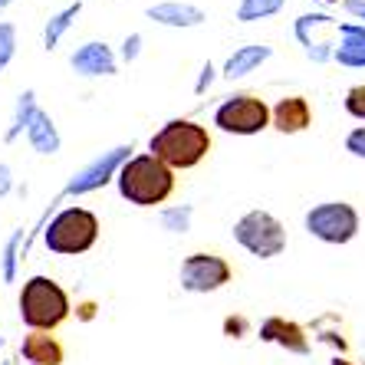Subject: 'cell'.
<instances>
[{
	"instance_id": "1",
	"label": "cell",
	"mask_w": 365,
	"mask_h": 365,
	"mask_svg": "<svg viewBox=\"0 0 365 365\" xmlns=\"http://www.w3.org/2000/svg\"><path fill=\"white\" fill-rule=\"evenodd\" d=\"M148 155L165 162L171 171H187L211 155V132L195 119H171L148 138Z\"/></svg>"
},
{
	"instance_id": "2",
	"label": "cell",
	"mask_w": 365,
	"mask_h": 365,
	"mask_svg": "<svg viewBox=\"0 0 365 365\" xmlns=\"http://www.w3.org/2000/svg\"><path fill=\"white\" fill-rule=\"evenodd\" d=\"M115 187L135 207H158L175 195V171L155 155H132L115 175Z\"/></svg>"
},
{
	"instance_id": "3",
	"label": "cell",
	"mask_w": 365,
	"mask_h": 365,
	"mask_svg": "<svg viewBox=\"0 0 365 365\" xmlns=\"http://www.w3.org/2000/svg\"><path fill=\"white\" fill-rule=\"evenodd\" d=\"M17 309H20V319H24V326L30 332L60 329V326L69 319V313H73L66 289H63L56 280H50V277H30V280L24 283V289H20Z\"/></svg>"
},
{
	"instance_id": "4",
	"label": "cell",
	"mask_w": 365,
	"mask_h": 365,
	"mask_svg": "<svg viewBox=\"0 0 365 365\" xmlns=\"http://www.w3.org/2000/svg\"><path fill=\"white\" fill-rule=\"evenodd\" d=\"M96 240H99V217L93 211H86V207H63L43 234L46 250L60 257L89 254Z\"/></svg>"
},
{
	"instance_id": "5",
	"label": "cell",
	"mask_w": 365,
	"mask_h": 365,
	"mask_svg": "<svg viewBox=\"0 0 365 365\" xmlns=\"http://www.w3.org/2000/svg\"><path fill=\"white\" fill-rule=\"evenodd\" d=\"M303 227L309 237L329 247H346L359 237L362 217L349 201H319L313 204L303 217Z\"/></svg>"
},
{
	"instance_id": "6",
	"label": "cell",
	"mask_w": 365,
	"mask_h": 365,
	"mask_svg": "<svg viewBox=\"0 0 365 365\" xmlns=\"http://www.w3.org/2000/svg\"><path fill=\"white\" fill-rule=\"evenodd\" d=\"M230 234L257 260H273V257H280L287 250V227H283V221L270 211H260V207L240 214Z\"/></svg>"
},
{
	"instance_id": "7",
	"label": "cell",
	"mask_w": 365,
	"mask_h": 365,
	"mask_svg": "<svg viewBox=\"0 0 365 365\" xmlns=\"http://www.w3.org/2000/svg\"><path fill=\"white\" fill-rule=\"evenodd\" d=\"M214 128H221L224 135H260L270 128V106L257 93H234L214 109Z\"/></svg>"
},
{
	"instance_id": "8",
	"label": "cell",
	"mask_w": 365,
	"mask_h": 365,
	"mask_svg": "<svg viewBox=\"0 0 365 365\" xmlns=\"http://www.w3.org/2000/svg\"><path fill=\"white\" fill-rule=\"evenodd\" d=\"M178 280L185 293L204 297V293H217V289L227 287L234 280V267H230L227 257L211 254V250H197V254H187L181 260Z\"/></svg>"
},
{
	"instance_id": "9",
	"label": "cell",
	"mask_w": 365,
	"mask_h": 365,
	"mask_svg": "<svg viewBox=\"0 0 365 365\" xmlns=\"http://www.w3.org/2000/svg\"><path fill=\"white\" fill-rule=\"evenodd\" d=\"M132 145H115V148H109L106 155H99V158H93V162L86 165V168H79L76 175H73V181L66 185V195H89V191H99L102 185H109L115 175H119V168L132 158Z\"/></svg>"
},
{
	"instance_id": "10",
	"label": "cell",
	"mask_w": 365,
	"mask_h": 365,
	"mask_svg": "<svg viewBox=\"0 0 365 365\" xmlns=\"http://www.w3.org/2000/svg\"><path fill=\"white\" fill-rule=\"evenodd\" d=\"M329 26H339V20L332 17V14H303V17L293 24V36L299 40L303 53H306V56H309L313 63L332 60V50H336V43L319 40V36H316V30H329Z\"/></svg>"
},
{
	"instance_id": "11",
	"label": "cell",
	"mask_w": 365,
	"mask_h": 365,
	"mask_svg": "<svg viewBox=\"0 0 365 365\" xmlns=\"http://www.w3.org/2000/svg\"><path fill=\"white\" fill-rule=\"evenodd\" d=\"M313 125V102L306 96H283L270 106V128L280 135H299Z\"/></svg>"
},
{
	"instance_id": "12",
	"label": "cell",
	"mask_w": 365,
	"mask_h": 365,
	"mask_svg": "<svg viewBox=\"0 0 365 365\" xmlns=\"http://www.w3.org/2000/svg\"><path fill=\"white\" fill-rule=\"evenodd\" d=\"M69 66H73V73H76V76H86V79L115 76V73H119V63H115L112 46H109V43H99V40H89V43H83L79 50H73Z\"/></svg>"
},
{
	"instance_id": "13",
	"label": "cell",
	"mask_w": 365,
	"mask_h": 365,
	"mask_svg": "<svg viewBox=\"0 0 365 365\" xmlns=\"http://www.w3.org/2000/svg\"><path fill=\"white\" fill-rule=\"evenodd\" d=\"M145 17L155 20L162 26H175V30H191V26H201L207 20L201 7L195 4H178V0H165V4H155V7L145 10Z\"/></svg>"
},
{
	"instance_id": "14",
	"label": "cell",
	"mask_w": 365,
	"mask_h": 365,
	"mask_svg": "<svg viewBox=\"0 0 365 365\" xmlns=\"http://www.w3.org/2000/svg\"><path fill=\"white\" fill-rule=\"evenodd\" d=\"M273 56V46H267V43H247V46H237V50L227 56V63H224L221 76L224 79H244L247 73H254V69H260L267 60Z\"/></svg>"
},
{
	"instance_id": "15",
	"label": "cell",
	"mask_w": 365,
	"mask_h": 365,
	"mask_svg": "<svg viewBox=\"0 0 365 365\" xmlns=\"http://www.w3.org/2000/svg\"><path fill=\"white\" fill-rule=\"evenodd\" d=\"M20 356L30 365H63L66 352H63V342L50 332H26L20 342Z\"/></svg>"
},
{
	"instance_id": "16",
	"label": "cell",
	"mask_w": 365,
	"mask_h": 365,
	"mask_svg": "<svg viewBox=\"0 0 365 365\" xmlns=\"http://www.w3.org/2000/svg\"><path fill=\"white\" fill-rule=\"evenodd\" d=\"M26 138H30V145H34L36 155H56L60 152V128H56V122L50 119V112L36 109L34 122H30V128H26Z\"/></svg>"
},
{
	"instance_id": "17",
	"label": "cell",
	"mask_w": 365,
	"mask_h": 365,
	"mask_svg": "<svg viewBox=\"0 0 365 365\" xmlns=\"http://www.w3.org/2000/svg\"><path fill=\"white\" fill-rule=\"evenodd\" d=\"M277 346H280L283 352H289V356H309V352H313L309 332H306V326L297 323V319H287V323H283Z\"/></svg>"
},
{
	"instance_id": "18",
	"label": "cell",
	"mask_w": 365,
	"mask_h": 365,
	"mask_svg": "<svg viewBox=\"0 0 365 365\" xmlns=\"http://www.w3.org/2000/svg\"><path fill=\"white\" fill-rule=\"evenodd\" d=\"M79 10H83V4H69V7H63L60 14H53L50 17V24H46V30H43V46L46 50H56V43L66 36V30L73 26V20L79 17Z\"/></svg>"
},
{
	"instance_id": "19",
	"label": "cell",
	"mask_w": 365,
	"mask_h": 365,
	"mask_svg": "<svg viewBox=\"0 0 365 365\" xmlns=\"http://www.w3.org/2000/svg\"><path fill=\"white\" fill-rule=\"evenodd\" d=\"M287 7V0H240L237 20L240 24H257V20H270Z\"/></svg>"
},
{
	"instance_id": "20",
	"label": "cell",
	"mask_w": 365,
	"mask_h": 365,
	"mask_svg": "<svg viewBox=\"0 0 365 365\" xmlns=\"http://www.w3.org/2000/svg\"><path fill=\"white\" fill-rule=\"evenodd\" d=\"M34 115H36V93H34V89H26V93L17 99L14 122H10V128H7V142H14L20 132H26V128H30V122H34Z\"/></svg>"
},
{
	"instance_id": "21",
	"label": "cell",
	"mask_w": 365,
	"mask_h": 365,
	"mask_svg": "<svg viewBox=\"0 0 365 365\" xmlns=\"http://www.w3.org/2000/svg\"><path fill=\"white\" fill-rule=\"evenodd\" d=\"M191 217H195V207L191 204H178V207H165L158 214V221L168 234H187L191 230Z\"/></svg>"
},
{
	"instance_id": "22",
	"label": "cell",
	"mask_w": 365,
	"mask_h": 365,
	"mask_svg": "<svg viewBox=\"0 0 365 365\" xmlns=\"http://www.w3.org/2000/svg\"><path fill=\"white\" fill-rule=\"evenodd\" d=\"M339 46L352 53H365V24H359V20L339 24Z\"/></svg>"
},
{
	"instance_id": "23",
	"label": "cell",
	"mask_w": 365,
	"mask_h": 365,
	"mask_svg": "<svg viewBox=\"0 0 365 365\" xmlns=\"http://www.w3.org/2000/svg\"><path fill=\"white\" fill-rule=\"evenodd\" d=\"M14 53H17V26L7 24V20H0V73L10 66Z\"/></svg>"
},
{
	"instance_id": "24",
	"label": "cell",
	"mask_w": 365,
	"mask_h": 365,
	"mask_svg": "<svg viewBox=\"0 0 365 365\" xmlns=\"http://www.w3.org/2000/svg\"><path fill=\"white\" fill-rule=\"evenodd\" d=\"M342 109H346V115H352L356 122H365V83L349 89L346 99H342Z\"/></svg>"
},
{
	"instance_id": "25",
	"label": "cell",
	"mask_w": 365,
	"mask_h": 365,
	"mask_svg": "<svg viewBox=\"0 0 365 365\" xmlns=\"http://www.w3.org/2000/svg\"><path fill=\"white\" fill-rule=\"evenodd\" d=\"M221 332L227 339H247V336H250V319L240 313H230V316H224Z\"/></svg>"
},
{
	"instance_id": "26",
	"label": "cell",
	"mask_w": 365,
	"mask_h": 365,
	"mask_svg": "<svg viewBox=\"0 0 365 365\" xmlns=\"http://www.w3.org/2000/svg\"><path fill=\"white\" fill-rule=\"evenodd\" d=\"M17 244H20V230L7 240V250H4V280L7 283L17 280Z\"/></svg>"
},
{
	"instance_id": "27",
	"label": "cell",
	"mask_w": 365,
	"mask_h": 365,
	"mask_svg": "<svg viewBox=\"0 0 365 365\" xmlns=\"http://www.w3.org/2000/svg\"><path fill=\"white\" fill-rule=\"evenodd\" d=\"M342 145H346V152L352 155V158H362V162H365V125H356V128H352Z\"/></svg>"
},
{
	"instance_id": "28",
	"label": "cell",
	"mask_w": 365,
	"mask_h": 365,
	"mask_svg": "<svg viewBox=\"0 0 365 365\" xmlns=\"http://www.w3.org/2000/svg\"><path fill=\"white\" fill-rule=\"evenodd\" d=\"M283 323H287L283 316H267L264 323H260V332H257V336H260V342H273V346H277V339H280V329H283Z\"/></svg>"
},
{
	"instance_id": "29",
	"label": "cell",
	"mask_w": 365,
	"mask_h": 365,
	"mask_svg": "<svg viewBox=\"0 0 365 365\" xmlns=\"http://www.w3.org/2000/svg\"><path fill=\"white\" fill-rule=\"evenodd\" d=\"M332 60L339 63V66H349V69H365V53H352V50L336 46V50H332Z\"/></svg>"
},
{
	"instance_id": "30",
	"label": "cell",
	"mask_w": 365,
	"mask_h": 365,
	"mask_svg": "<svg viewBox=\"0 0 365 365\" xmlns=\"http://www.w3.org/2000/svg\"><path fill=\"white\" fill-rule=\"evenodd\" d=\"M138 53H142V34H128L125 43H122V60H125V63H135Z\"/></svg>"
},
{
	"instance_id": "31",
	"label": "cell",
	"mask_w": 365,
	"mask_h": 365,
	"mask_svg": "<svg viewBox=\"0 0 365 365\" xmlns=\"http://www.w3.org/2000/svg\"><path fill=\"white\" fill-rule=\"evenodd\" d=\"M319 342H326V346L336 349V356H346L349 352V339L342 336V332H319Z\"/></svg>"
},
{
	"instance_id": "32",
	"label": "cell",
	"mask_w": 365,
	"mask_h": 365,
	"mask_svg": "<svg viewBox=\"0 0 365 365\" xmlns=\"http://www.w3.org/2000/svg\"><path fill=\"white\" fill-rule=\"evenodd\" d=\"M214 73H217V69H214L211 63H204V66H201V76H197V86H195V93H197V96H204L207 89H211Z\"/></svg>"
},
{
	"instance_id": "33",
	"label": "cell",
	"mask_w": 365,
	"mask_h": 365,
	"mask_svg": "<svg viewBox=\"0 0 365 365\" xmlns=\"http://www.w3.org/2000/svg\"><path fill=\"white\" fill-rule=\"evenodd\" d=\"M342 10H346L352 20L365 24V0H346V4H342Z\"/></svg>"
},
{
	"instance_id": "34",
	"label": "cell",
	"mask_w": 365,
	"mask_h": 365,
	"mask_svg": "<svg viewBox=\"0 0 365 365\" xmlns=\"http://www.w3.org/2000/svg\"><path fill=\"white\" fill-rule=\"evenodd\" d=\"M10 187H14V171H10V165L0 162V197H7Z\"/></svg>"
},
{
	"instance_id": "35",
	"label": "cell",
	"mask_w": 365,
	"mask_h": 365,
	"mask_svg": "<svg viewBox=\"0 0 365 365\" xmlns=\"http://www.w3.org/2000/svg\"><path fill=\"white\" fill-rule=\"evenodd\" d=\"M76 316L89 323V319L96 316V303H93V299H86V303H79V306H76Z\"/></svg>"
},
{
	"instance_id": "36",
	"label": "cell",
	"mask_w": 365,
	"mask_h": 365,
	"mask_svg": "<svg viewBox=\"0 0 365 365\" xmlns=\"http://www.w3.org/2000/svg\"><path fill=\"white\" fill-rule=\"evenodd\" d=\"M329 365H356V362H352V359H346V356H332Z\"/></svg>"
},
{
	"instance_id": "37",
	"label": "cell",
	"mask_w": 365,
	"mask_h": 365,
	"mask_svg": "<svg viewBox=\"0 0 365 365\" xmlns=\"http://www.w3.org/2000/svg\"><path fill=\"white\" fill-rule=\"evenodd\" d=\"M319 4H326V7H336V4H346V0H319Z\"/></svg>"
},
{
	"instance_id": "38",
	"label": "cell",
	"mask_w": 365,
	"mask_h": 365,
	"mask_svg": "<svg viewBox=\"0 0 365 365\" xmlns=\"http://www.w3.org/2000/svg\"><path fill=\"white\" fill-rule=\"evenodd\" d=\"M0 346H4V336H0Z\"/></svg>"
}]
</instances>
